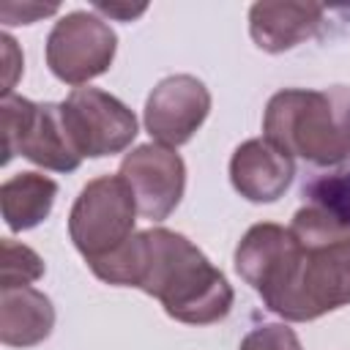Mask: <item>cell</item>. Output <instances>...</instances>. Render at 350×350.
I'll use <instances>...</instances> for the list:
<instances>
[{
    "label": "cell",
    "instance_id": "13",
    "mask_svg": "<svg viewBox=\"0 0 350 350\" xmlns=\"http://www.w3.org/2000/svg\"><path fill=\"white\" fill-rule=\"evenodd\" d=\"M57 183L41 172H16L0 186V211L11 232L38 227L55 205Z\"/></svg>",
    "mask_w": 350,
    "mask_h": 350
},
{
    "label": "cell",
    "instance_id": "12",
    "mask_svg": "<svg viewBox=\"0 0 350 350\" xmlns=\"http://www.w3.org/2000/svg\"><path fill=\"white\" fill-rule=\"evenodd\" d=\"M55 328V306L36 287L0 290V342L5 347H36Z\"/></svg>",
    "mask_w": 350,
    "mask_h": 350
},
{
    "label": "cell",
    "instance_id": "11",
    "mask_svg": "<svg viewBox=\"0 0 350 350\" xmlns=\"http://www.w3.org/2000/svg\"><path fill=\"white\" fill-rule=\"evenodd\" d=\"M325 8L320 3H254L249 8V36L271 55H282L320 33Z\"/></svg>",
    "mask_w": 350,
    "mask_h": 350
},
{
    "label": "cell",
    "instance_id": "2",
    "mask_svg": "<svg viewBox=\"0 0 350 350\" xmlns=\"http://www.w3.org/2000/svg\"><path fill=\"white\" fill-rule=\"evenodd\" d=\"M88 265L107 284L153 295L172 320L186 325L219 323L235 301L227 276L186 235L167 227L139 230L120 249Z\"/></svg>",
    "mask_w": 350,
    "mask_h": 350
},
{
    "label": "cell",
    "instance_id": "5",
    "mask_svg": "<svg viewBox=\"0 0 350 350\" xmlns=\"http://www.w3.org/2000/svg\"><path fill=\"white\" fill-rule=\"evenodd\" d=\"M137 202L120 175H98L82 186L68 211V238L85 262L120 249L137 230Z\"/></svg>",
    "mask_w": 350,
    "mask_h": 350
},
{
    "label": "cell",
    "instance_id": "10",
    "mask_svg": "<svg viewBox=\"0 0 350 350\" xmlns=\"http://www.w3.org/2000/svg\"><path fill=\"white\" fill-rule=\"evenodd\" d=\"M293 178V156L268 142L265 137H252L241 142L230 156V183L249 202H276L290 189Z\"/></svg>",
    "mask_w": 350,
    "mask_h": 350
},
{
    "label": "cell",
    "instance_id": "9",
    "mask_svg": "<svg viewBox=\"0 0 350 350\" xmlns=\"http://www.w3.org/2000/svg\"><path fill=\"white\" fill-rule=\"evenodd\" d=\"M211 112V90L194 74H170L156 82L145 101V131L167 148L186 145Z\"/></svg>",
    "mask_w": 350,
    "mask_h": 350
},
{
    "label": "cell",
    "instance_id": "19",
    "mask_svg": "<svg viewBox=\"0 0 350 350\" xmlns=\"http://www.w3.org/2000/svg\"><path fill=\"white\" fill-rule=\"evenodd\" d=\"M0 41H3V49H5V66H8V79H5L3 96H11L14 82H16V71L22 68V60H11V36H8V33H3V36H0Z\"/></svg>",
    "mask_w": 350,
    "mask_h": 350
},
{
    "label": "cell",
    "instance_id": "18",
    "mask_svg": "<svg viewBox=\"0 0 350 350\" xmlns=\"http://www.w3.org/2000/svg\"><path fill=\"white\" fill-rule=\"evenodd\" d=\"M98 14H107L109 19H120V22H131V19H137L139 14H145L148 11V5L142 3V5H120V3H96L93 5Z\"/></svg>",
    "mask_w": 350,
    "mask_h": 350
},
{
    "label": "cell",
    "instance_id": "3",
    "mask_svg": "<svg viewBox=\"0 0 350 350\" xmlns=\"http://www.w3.org/2000/svg\"><path fill=\"white\" fill-rule=\"evenodd\" d=\"M262 137L314 167L350 159V98L345 93L284 88L262 112Z\"/></svg>",
    "mask_w": 350,
    "mask_h": 350
},
{
    "label": "cell",
    "instance_id": "4",
    "mask_svg": "<svg viewBox=\"0 0 350 350\" xmlns=\"http://www.w3.org/2000/svg\"><path fill=\"white\" fill-rule=\"evenodd\" d=\"M0 134H3V164L14 156L33 161L52 172H74L82 164L66 120L63 107L44 101L36 104L25 96H3L0 101Z\"/></svg>",
    "mask_w": 350,
    "mask_h": 350
},
{
    "label": "cell",
    "instance_id": "6",
    "mask_svg": "<svg viewBox=\"0 0 350 350\" xmlns=\"http://www.w3.org/2000/svg\"><path fill=\"white\" fill-rule=\"evenodd\" d=\"M118 52V36L107 19L93 11L60 16L46 36V66L66 85H85L109 71Z\"/></svg>",
    "mask_w": 350,
    "mask_h": 350
},
{
    "label": "cell",
    "instance_id": "15",
    "mask_svg": "<svg viewBox=\"0 0 350 350\" xmlns=\"http://www.w3.org/2000/svg\"><path fill=\"white\" fill-rule=\"evenodd\" d=\"M238 350H304L298 334L287 323H265L252 328Z\"/></svg>",
    "mask_w": 350,
    "mask_h": 350
},
{
    "label": "cell",
    "instance_id": "1",
    "mask_svg": "<svg viewBox=\"0 0 350 350\" xmlns=\"http://www.w3.org/2000/svg\"><path fill=\"white\" fill-rule=\"evenodd\" d=\"M232 262L282 320L309 323L350 306V221L323 205L298 208L290 227L252 224Z\"/></svg>",
    "mask_w": 350,
    "mask_h": 350
},
{
    "label": "cell",
    "instance_id": "14",
    "mask_svg": "<svg viewBox=\"0 0 350 350\" xmlns=\"http://www.w3.org/2000/svg\"><path fill=\"white\" fill-rule=\"evenodd\" d=\"M44 260L36 249L3 238L0 241V290H14V287H30L44 276Z\"/></svg>",
    "mask_w": 350,
    "mask_h": 350
},
{
    "label": "cell",
    "instance_id": "17",
    "mask_svg": "<svg viewBox=\"0 0 350 350\" xmlns=\"http://www.w3.org/2000/svg\"><path fill=\"white\" fill-rule=\"evenodd\" d=\"M57 14V5H38V3H3L0 5V19L3 25H33L41 16Z\"/></svg>",
    "mask_w": 350,
    "mask_h": 350
},
{
    "label": "cell",
    "instance_id": "8",
    "mask_svg": "<svg viewBox=\"0 0 350 350\" xmlns=\"http://www.w3.org/2000/svg\"><path fill=\"white\" fill-rule=\"evenodd\" d=\"M118 175L129 183L139 216L150 221H164L180 205L186 191V164L180 153L159 142L131 148L123 156Z\"/></svg>",
    "mask_w": 350,
    "mask_h": 350
},
{
    "label": "cell",
    "instance_id": "7",
    "mask_svg": "<svg viewBox=\"0 0 350 350\" xmlns=\"http://www.w3.org/2000/svg\"><path fill=\"white\" fill-rule=\"evenodd\" d=\"M63 107L66 129L82 159H104L123 153L137 137V115L101 88H74Z\"/></svg>",
    "mask_w": 350,
    "mask_h": 350
},
{
    "label": "cell",
    "instance_id": "16",
    "mask_svg": "<svg viewBox=\"0 0 350 350\" xmlns=\"http://www.w3.org/2000/svg\"><path fill=\"white\" fill-rule=\"evenodd\" d=\"M314 205L328 208L339 219L350 221V172L314 186Z\"/></svg>",
    "mask_w": 350,
    "mask_h": 350
}]
</instances>
